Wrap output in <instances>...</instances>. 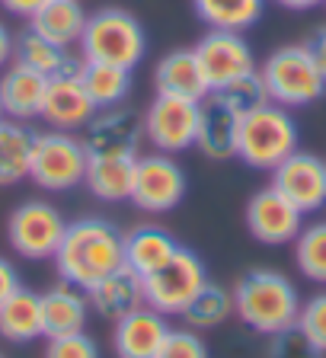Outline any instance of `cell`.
Returning a JSON list of instances; mask_svg holds the SVG:
<instances>
[{"mask_svg": "<svg viewBox=\"0 0 326 358\" xmlns=\"http://www.w3.org/2000/svg\"><path fill=\"white\" fill-rule=\"evenodd\" d=\"M20 285H22L20 268H16L10 259H3V256H0V304H3V301H7L10 294L20 288Z\"/></svg>", "mask_w": 326, "mask_h": 358, "instance_id": "cell-37", "label": "cell"}, {"mask_svg": "<svg viewBox=\"0 0 326 358\" xmlns=\"http://www.w3.org/2000/svg\"><path fill=\"white\" fill-rule=\"evenodd\" d=\"M157 358H208V345L195 329H170Z\"/></svg>", "mask_w": 326, "mask_h": 358, "instance_id": "cell-35", "label": "cell"}, {"mask_svg": "<svg viewBox=\"0 0 326 358\" xmlns=\"http://www.w3.org/2000/svg\"><path fill=\"white\" fill-rule=\"evenodd\" d=\"M64 231L67 221L61 217V211L42 199L22 201L7 221V240L22 259H52Z\"/></svg>", "mask_w": 326, "mask_h": 358, "instance_id": "cell-8", "label": "cell"}, {"mask_svg": "<svg viewBox=\"0 0 326 358\" xmlns=\"http://www.w3.org/2000/svg\"><path fill=\"white\" fill-rule=\"evenodd\" d=\"M195 58L205 74L208 93L227 87L230 80L256 71V58H253L250 42L243 38V32H227V29H208L205 36L195 42Z\"/></svg>", "mask_w": 326, "mask_h": 358, "instance_id": "cell-12", "label": "cell"}, {"mask_svg": "<svg viewBox=\"0 0 326 358\" xmlns=\"http://www.w3.org/2000/svg\"><path fill=\"white\" fill-rule=\"evenodd\" d=\"M13 61V36H10V29L0 22V71Z\"/></svg>", "mask_w": 326, "mask_h": 358, "instance_id": "cell-40", "label": "cell"}, {"mask_svg": "<svg viewBox=\"0 0 326 358\" xmlns=\"http://www.w3.org/2000/svg\"><path fill=\"white\" fill-rule=\"evenodd\" d=\"M176 240L173 234H166L163 227H154V224H141L134 231L125 234V266L138 275H150L163 262L176 253Z\"/></svg>", "mask_w": 326, "mask_h": 358, "instance_id": "cell-25", "label": "cell"}, {"mask_svg": "<svg viewBox=\"0 0 326 358\" xmlns=\"http://www.w3.org/2000/svg\"><path fill=\"white\" fill-rule=\"evenodd\" d=\"M234 313L250 329L262 336H275L291 329L301 313V294L288 275L275 268H253L234 285Z\"/></svg>", "mask_w": 326, "mask_h": 358, "instance_id": "cell-2", "label": "cell"}, {"mask_svg": "<svg viewBox=\"0 0 326 358\" xmlns=\"http://www.w3.org/2000/svg\"><path fill=\"white\" fill-rule=\"evenodd\" d=\"M87 164L90 154L83 148V141H77V134L48 128V131L36 134L29 179L45 192H67V189L83 182Z\"/></svg>", "mask_w": 326, "mask_h": 358, "instance_id": "cell-6", "label": "cell"}, {"mask_svg": "<svg viewBox=\"0 0 326 358\" xmlns=\"http://www.w3.org/2000/svg\"><path fill=\"white\" fill-rule=\"evenodd\" d=\"M0 336L7 343H32L42 336V301L36 291L20 285L0 304Z\"/></svg>", "mask_w": 326, "mask_h": 358, "instance_id": "cell-27", "label": "cell"}, {"mask_svg": "<svg viewBox=\"0 0 326 358\" xmlns=\"http://www.w3.org/2000/svg\"><path fill=\"white\" fill-rule=\"evenodd\" d=\"M90 310H97L103 320H122L125 313L138 310L144 304V282L138 272H132L128 266L115 268L112 275H106L103 282H97L87 291Z\"/></svg>", "mask_w": 326, "mask_h": 358, "instance_id": "cell-21", "label": "cell"}, {"mask_svg": "<svg viewBox=\"0 0 326 358\" xmlns=\"http://www.w3.org/2000/svg\"><path fill=\"white\" fill-rule=\"evenodd\" d=\"M237 138H240V112H234L227 103L208 93L201 99L199 115V134H195V148L211 160H227L237 157Z\"/></svg>", "mask_w": 326, "mask_h": 358, "instance_id": "cell-18", "label": "cell"}, {"mask_svg": "<svg viewBox=\"0 0 326 358\" xmlns=\"http://www.w3.org/2000/svg\"><path fill=\"white\" fill-rule=\"evenodd\" d=\"M52 259L61 282L90 291L97 282L125 266V234L106 217H77L67 224Z\"/></svg>", "mask_w": 326, "mask_h": 358, "instance_id": "cell-1", "label": "cell"}, {"mask_svg": "<svg viewBox=\"0 0 326 358\" xmlns=\"http://www.w3.org/2000/svg\"><path fill=\"white\" fill-rule=\"evenodd\" d=\"M295 327L326 355V291H320L307 304H301V313H297Z\"/></svg>", "mask_w": 326, "mask_h": 358, "instance_id": "cell-33", "label": "cell"}, {"mask_svg": "<svg viewBox=\"0 0 326 358\" xmlns=\"http://www.w3.org/2000/svg\"><path fill=\"white\" fill-rule=\"evenodd\" d=\"M297 150V122L291 109L278 103H266L260 109L240 115L237 157L253 170H269L282 164Z\"/></svg>", "mask_w": 326, "mask_h": 358, "instance_id": "cell-4", "label": "cell"}, {"mask_svg": "<svg viewBox=\"0 0 326 358\" xmlns=\"http://www.w3.org/2000/svg\"><path fill=\"white\" fill-rule=\"evenodd\" d=\"M32 144H36V131L29 128V122H16L7 115L0 119V186H16L29 179Z\"/></svg>", "mask_w": 326, "mask_h": 358, "instance_id": "cell-24", "label": "cell"}, {"mask_svg": "<svg viewBox=\"0 0 326 358\" xmlns=\"http://www.w3.org/2000/svg\"><path fill=\"white\" fill-rule=\"evenodd\" d=\"M192 10L208 29L246 32L266 13V0H192Z\"/></svg>", "mask_w": 326, "mask_h": 358, "instance_id": "cell-28", "label": "cell"}, {"mask_svg": "<svg viewBox=\"0 0 326 358\" xmlns=\"http://www.w3.org/2000/svg\"><path fill=\"white\" fill-rule=\"evenodd\" d=\"M13 61L38 71V74L48 77V80L80 74V64H83L80 55H74L71 48H64V45L48 42V38L38 36L36 29H22L20 36L13 38Z\"/></svg>", "mask_w": 326, "mask_h": 358, "instance_id": "cell-19", "label": "cell"}, {"mask_svg": "<svg viewBox=\"0 0 326 358\" xmlns=\"http://www.w3.org/2000/svg\"><path fill=\"white\" fill-rule=\"evenodd\" d=\"M307 48H311L313 61H317V67H320V74H323V80H326V26H320V29L307 38Z\"/></svg>", "mask_w": 326, "mask_h": 358, "instance_id": "cell-38", "label": "cell"}, {"mask_svg": "<svg viewBox=\"0 0 326 358\" xmlns=\"http://www.w3.org/2000/svg\"><path fill=\"white\" fill-rule=\"evenodd\" d=\"M87 16L90 13L83 10L80 0H45L42 7L29 16V29H36L48 42L71 48V45L80 42Z\"/></svg>", "mask_w": 326, "mask_h": 358, "instance_id": "cell-23", "label": "cell"}, {"mask_svg": "<svg viewBox=\"0 0 326 358\" xmlns=\"http://www.w3.org/2000/svg\"><path fill=\"white\" fill-rule=\"evenodd\" d=\"M0 3H3V7H7L10 13H16V16H26V20H29V16L36 13V10L45 3V0H0Z\"/></svg>", "mask_w": 326, "mask_h": 358, "instance_id": "cell-39", "label": "cell"}, {"mask_svg": "<svg viewBox=\"0 0 326 358\" xmlns=\"http://www.w3.org/2000/svg\"><path fill=\"white\" fill-rule=\"evenodd\" d=\"M42 301V336L55 339V336H67V333H80L87 327L90 317V301L83 294V288L77 285H52V288L38 294Z\"/></svg>", "mask_w": 326, "mask_h": 358, "instance_id": "cell-20", "label": "cell"}, {"mask_svg": "<svg viewBox=\"0 0 326 358\" xmlns=\"http://www.w3.org/2000/svg\"><path fill=\"white\" fill-rule=\"evenodd\" d=\"M295 262L304 278L326 285V221L301 227L295 237Z\"/></svg>", "mask_w": 326, "mask_h": 358, "instance_id": "cell-31", "label": "cell"}, {"mask_svg": "<svg viewBox=\"0 0 326 358\" xmlns=\"http://www.w3.org/2000/svg\"><path fill=\"white\" fill-rule=\"evenodd\" d=\"M275 3L285 10H313V7H320V3H326V0H275Z\"/></svg>", "mask_w": 326, "mask_h": 358, "instance_id": "cell-41", "label": "cell"}, {"mask_svg": "<svg viewBox=\"0 0 326 358\" xmlns=\"http://www.w3.org/2000/svg\"><path fill=\"white\" fill-rule=\"evenodd\" d=\"M144 282V304L154 307L160 313H179L183 317L185 304L201 291V285L208 282L205 262L185 250V246H176V253L163 262L157 272L141 278Z\"/></svg>", "mask_w": 326, "mask_h": 358, "instance_id": "cell-7", "label": "cell"}, {"mask_svg": "<svg viewBox=\"0 0 326 358\" xmlns=\"http://www.w3.org/2000/svg\"><path fill=\"white\" fill-rule=\"evenodd\" d=\"M154 87L160 96H183L195 99V103L208 96L205 74H201L192 48H176V52L163 55L154 67Z\"/></svg>", "mask_w": 326, "mask_h": 358, "instance_id": "cell-22", "label": "cell"}, {"mask_svg": "<svg viewBox=\"0 0 326 358\" xmlns=\"http://www.w3.org/2000/svg\"><path fill=\"white\" fill-rule=\"evenodd\" d=\"M134 179V157H90L83 186L99 201H128Z\"/></svg>", "mask_w": 326, "mask_h": 358, "instance_id": "cell-26", "label": "cell"}, {"mask_svg": "<svg viewBox=\"0 0 326 358\" xmlns=\"http://www.w3.org/2000/svg\"><path fill=\"white\" fill-rule=\"evenodd\" d=\"M45 87H48V77H42L38 71L20 64V61H10L0 71V106H3V115L16 122L38 119Z\"/></svg>", "mask_w": 326, "mask_h": 358, "instance_id": "cell-17", "label": "cell"}, {"mask_svg": "<svg viewBox=\"0 0 326 358\" xmlns=\"http://www.w3.org/2000/svg\"><path fill=\"white\" fill-rule=\"evenodd\" d=\"M199 115L201 103L183 96H160L144 112V138L154 144L160 154H183L195 148V134H199Z\"/></svg>", "mask_w": 326, "mask_h": 358, "instance_id": "cell-9", "label": "cell"}, {"mask_svg": "<svg viewBox=\"0 0 326 358\" xmlns=\"http://www.w3.org/2000/svg\"><path fill=\"white\" fill-rule=\"evenodd\" d=\"M45 358H99V345L80 329V333H67V336L48 339Z\"/></svg>", "mask_w": 326, "mask_h": 358, "instance_id": "cell-36", "label": "cell"}, {"mask_svg": "<svg viewBox=\"0 0 326 358\" xmlns=\"http://www.w3.org/2000/svg\"><path fill=\"white\" fill-rule=\"evenodd\" d=\"M211 96H218L221 103H227L234 112H240V115H246V112L260 109V106L269 103V93H266V83H262L260 71H250V74L237 77V80H230L227 87L215 90Z\"/></svg>", "mask_w": 326, "mask_h": 358, "instance_id": "cell-32", "label": "cell"}, {"mask_svg": "<svg viewBox=\"0 0 326 358\" xmlns=\"http://www.w3.org/2000/svg\"><path fill=\"white\" fill-rule=\"evenodd\" d=\"M272 186L295 208L313 215L326 205V160L307 150H295L272 170Z\"/></svg>", "mask_w": 326, "mask_h": 358, "instance_id": "cell-13", "label": "cell"}, {"mask_svg": "<svg viewBox=\"0 0 326 358\" xmlns=\"http://www.w3.org/2000/svg\"><path fill=\"white\" fill-rule=\"evenodd\" d=\"M246 227L260 243H295V237L304 227V211L295 208L275 186H266L246 201Z\"/></svg>", "mask_w": 326, "mask_h": 358, "instance_id": "cell-14", "label": "cell"}, {"mask_svg": "<svg viewBox=\"0 0 326 358\" xmlns=\"http://www.w3.org/2000/svg\"><path fill=\"white\" fill-rule=\"evenodd\" d=\"M77 48H80L83 61H99V64L134 71L148 55V32L134 13L122 7H103L87 16Z\"/></svg>", "mask_w": 326, "mask_h": 358, "instance_id": "cell-3", "label": "cell"}, {"mask_svg": "<svg viewBox=\"0 0 326 358\" xmlns=\"http://www.w3.org/2000/svg\"><path fill=\"white\" fill-rule=\"evenodd\" d=\"M80 83L90 93L97 109H109V106H122L132 93V71L115 64H99V61H83L80 64Z\"/></svg>", "mask_w": 326, "mask_h": 358, "instance_id": "cell-29", "label": "cell"}, {"mask_svg": "<svg viewBox=\"0 0 326 358\" xmlns=\"http://www.w3.org/2000/svg\"><path fill=\"white\" fill-rule=\"evenodd\" d=\"M185 199V173L170 154H148L134 157V179H132V201L141 211L163 215L173 211Z\"/></svg>", "mask_w": 326, "mask_h": 358, "instance_id": "cell-10", "label": "cell"}, {"mask_svg": "<svg viewBox=\"0 0 326 358\" xmlns=\"http://www.w3.org/2000/svg\"><path fill=\"white\" fill-rule=\"evenodd\" d=\"M230 313H234V294H230V291H224L221 285L205 282L199 294L185 304L183 320H185V327H189V329L205 333V329L221 327Z\"/></svg>", "mask_w": 326, "mask_h": 358, "instance_id": "cell-30", "label": "cell"}, {"mask_svg": "<svg viewBox=\"0 0 326 358\" xmlns=\"http://www.w3.org/2000/svg\"><path fill=\"white\" fill-rule=\"evenodd\" d=\"M269 358H323V352H320L297 327H291V329H282V333L272 336V343H269Z\"/></svg>", "mask_w": 326, "mask_h": 358, "instance_id": "cell-34", "label": "cell"}, {"mask_svg": "<svg viewBox=\"0 0 326 358\" xmlns=\"http://www.w3.org/2000/svg\"><path fill=\"white\" fill-rule=\"evenodd\" d=\"M144 138V115L132 106H109L97 109L83 125V148L90 157H138Z\"/></svg>", "mask_w": 326, "mask_h": 358, "instance_id": "cell-11", "label": "cell"}, {"mask_svg": "<svg viewBox=\"0 0 326 358\" xmlns=\"http://www.w3.org/2000/svg\"><path fill=\"white\" fill-rule=\"evenodd\" d=\"M260 77L266 83L269 103H278L285 109L317 103L326 93V80L320 74L311 48L304 45H282L275 48L260 67Z\"/></svg>", "mask_w": 326, "mask_h": 358, "instance_id": "cell-5", "label": "cell"}, {"mask_svg": "<svg viewBox=\"0 0 326 358\" xmlns=\"http://www.w3.org/2000/svg\"><path fill=\"white\" fill-rule=\"evenodd\" d=\"M170 329L173 327L166 323V313L141 304L138 310L115 320V329H112L115 355L119 358H157V352H160Z\"/></svg>", "mask_w": 326, "mask_h": 358, "instance_id": "cell-16", "label": "cell"}, {"mask_svg": "<svg viewBox=\"0 0 326 358\" xmlns=\"http://www.w3.org/2000/svg\"><path fill=\"white\" fill-rule=\"evenodd\" d=\"M93 99L83 90L80 77H55L45 87V99H42V112L38 119L55 131H83L90 119H93Z\"/></svg>", "mask_w": 326, "mask_h": 358, "instance_id": "cell-15", "label": "cell"}, {"mask_svg": "<svg viewBox=\"0 0 326 358\" xmlns=\"http://www.w3.org/2000/svg\"><path fill=\"white\" fill-rule=\"evenodd\" d=\"M0 119H3V106H0Z\"/></svg>", "mask_w": 326, "mask_h": 358, "instance_id": "cell-42", "label": "cell"}, {"mask_svg": "<svg viewBox=\"0 0 326 358\" xmlns=\"http://www.w3.org/2000/svg\"><path fill=\"white\" fill-rule=\"evenodd\" d=\"M0 358H3V355H0Z\"/></svg>", "mask_w": 326, "mask_h": 358, "instance_id": "cell-43", "label": "cell"}]
</instances>
